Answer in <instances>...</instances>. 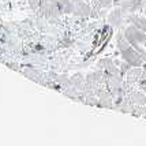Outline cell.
<instances>
[{"label":"cell","mask_w":146,"mask_h":146,"mask_svg":"<svg viewBox=\"0 0 146 146\" xmlns=\"http://www.w3.org/2000/svg\"><path fill=\"white\" fill-rule=\"evenodd\" d=\"M121 53H123V57L126 59V62H127V63H130L131 66H137V67H138V66H141V64H142V62H143V57L138 53V51H137V52L134 51L131 46H130V48H127L126 51H123Z\"/></svg>","instance_id":"1"},{"label":"cell","mask_w":146,"mask_h":146,"mask_svg":"<svg viewBox=\"0 0 146 146\" xmlns=\"http://www.w3.org/2000/svg\"><path fill=\"white\" fill-rule=\"evenodd\" d=\"M142 72H143V71L139 70V68H134V70L128 71V74H127V82H128V85H133L134 82H138V81H141Z\"/></svg>","instance_id":"2"},{"label":"cell","mask_w":146,"mask_h":146,"mask_svg":"<svg viewBox=\"0 0 146 146\" xmlns=\"http://www.w3.org/2000/svg\"><path fill=\"white\" fill-rule=\"evenodd\" d=\"M130 100L133 104L135 105H143L146 102V97L142 93H138V92H133V93H130Z\"/></svg>","instance_id":"3"},{"label":"cell","mask_w":146,"mask_h":146,"mask_svg":"<svg viewBox=\"0 0 146 146\" xmlns=\"http://www.w3.org/2000/svg\"><path fill=\"white\" fill-rule=\"evenodd\" d=\"M121 21H123V17H121L120 10H115L113 13L111 14V17H109V22H111V23H113L115 26H119Z\"/></svg>","instance_id":"4"}]
</instances>
